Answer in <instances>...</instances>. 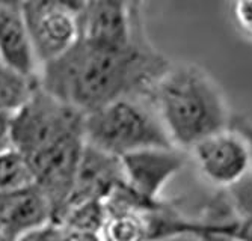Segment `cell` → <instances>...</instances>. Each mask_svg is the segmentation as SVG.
<instances>
[{
	"label": "cell",
	"instance_id": "obj_1",
	"mask_svg": "<svg viewBox=\"0 0 252 241\" xmlns=\"http://www.w3.org/2000/svg\"><path fill=\"white\" fill-rule=\"evenodd\" d=\"M171 60L147 39L145 32L126 46H106L82 38L61 57L41 67L42 89L85 115L115 100L150 95Z\"/></svg>",
	"mask_w": 252,
	"mask_h": 241
},
{
	"label": "cell",
	"instance_id": "obj_2",
	"mask_svg": "<svg viewBox=\"0 0 252 241\" xmlns=\"http://www.w3.org/2000/svg\"><path fill=\"white\" fill-rule=\"evenodd\" d=\"M150 97L169 140L186 152L199 140L228 128L233 118L219 86L190 63H171Z\"/></svg>",
	"mask_w": 252,
	"mask_h": 241
},
{
	"label": "cell",
	"instance_id": "obj_3",
	"mask_svg": "<svg viewBox=\"0 0 252 241\" xmlns=\"http://www.w3.org/2000/svg\"><path fill=\"white\" fill-rule=\"evenodd\" d=\"M85 140L120 159L147 148L174 146L150 95L124 97L86 113Z\"/></svg>",
	"mask_w": 252,
	"mask_h": 241
},
{
	"label": "cell",
	"instance_id": "obj_4",
	"mask_svg": "<svg viewBox=\"0 0 252 241\" xmlns=\"http://www.w3.org/2000/svg\"><path fill=\"white\" fill-rule=\"evenodd\" d=\"M74 133H85V113L39 84L29 101L12 115L14 149L25 159Z\"/></svg>",
	"mask_w": 252,
	"mask_h": 241
},
{
	"label": "cell",
	"instance_id": "obj_5",
	"mask_svg": "<svg viewBox=\"0 0 252 241\" xmlns=\"http://www.w3.org/2000/svg\"><path fill=\"white\" fill-rule=\"evenodd\" d=\"M85 143V133H74L26 159L33 173L35 186L49 201L56 223L71 198Z\"/></svg>",
	"mask_w": 252,
	"mask_h": 241
},
{
	"label": "cell",
	"instance_id": "obj_6",
	"mask_svg": "<svg viewBox=\"0 0 252 241\" xmlns=\"http://www.w3.org/2000/svg\"><path fill=\"white\" fill-rule=\"evenodd\" d=\"M21 12L41 67L61 57L82 36L80 11L56 0H25Z\"/></svg>",
	"mask_w": 252,
	"mask_h": 241
},
{
	"label": "cell",
	"instance_id": "obj_7",
	"mask_svg": "<svg viewBox=\"0 0 252 241\" xmlns=\"http://www.w3.org/2000/svg\"><path fill=\"white\" fill-rule=\"evenodd\" d=\"M188 154L201 177L219 190L230 188L252 172L249 146L231 127L199 140Z\"/></svg>",
	"mask_w": 252,
	"mask_h": 241
},
{
	"label": "cell",
	"instance_id": "obj_8",
	"mask_svg": "<svg viewBox=\"0 0 252 241\" xmlns=\"http://www.w3.org/2000/svg\"><path fill=\"white\" fill-rule=\"evenodd\" d=\"M189 154L175 146L147 148L121 157L124 183L144 199L162 201L168 183L186 167Z\"/></svg>",
	"mask_w": 252,
	"mask_h": 241
},
{
	"label": "cell",
	"instance_id": "obj_9",
	"mask_svg": "<svg viewBox=\"0 0 252 241\" xmlns=\"http://www.w3.org/2000/svg\"><path fill=\"white\" fill-rule=\"evenodd\" d=\"M124 183L121 159L85 143L76 172L70 204L88 199L104 201L113 188ZM65 207V208H66Z\"/></svg>",
	"mask_w": 252,
	"mask_h": 241
},
{
	"label": "cell",
	"instance_id": "obj_10",
	"mask_svg": "<svg viewBox=\"0 0 252 241\" xmlns=\"http://www.w3.org/2000/svg\"><path fill=\"white\" fill-rule=\"evenodd\" d=\"M49 222H53L52 207L36 186L0 191V235L8 241Z\"/></svg>",
	"mask_w": 252,
	"mask_h": 241
},
{
	"label": "cell",
	"instance_id": "obj_11",
	"mask_svg": "<svg viewBox=\"0 0 252 241\" xmlns=\"http://www.w3.org/2000/svg\"><path fill=\"white\" fill-rule=\"evenodd\" d=\"M0 62L29 77H38L41 65L21 8L0 6Z\"/></svg>",
	"mask_w": 252,
	"mask_h": 241
},
{
	"label": "cell",
	"instance_id": "obj_12",
	"mask_svg": "<svg viewBox=\"0 0 252 241\" xmlns=\"http://www.w3.org/2000/svg\"><path fill=\"white\" fill-rule=\"evenodd\" d=\"M100 235L103 241H151L147 211H137V210L107 211Z\"/></svg>",
	"mask_w": 252,
	"mask_h": 241
},
{
	"label": "cell",
	"instance_id": "obj_13",
	"mask_svg": "<svg viewBox=\"0 0 252 241\" xmlns=\"http://www.w3.org/2000/svg\"><path fill=\"white\" fill-rule=\"evenodd\" d=\"M193 234H213L233 241H252V217L236 218L230 210L207 208L201 218H195Z\"/></svg>",
	"mask_w": 252,
	"mask_h": 241
},
{
	"label": "cell",
	"instance_id": "obj_14",
	"mask_svg": "<svg viewBox=\"0 0 252 241\" xmlns=\"http://www.w3.org/2000/svg\"><path fill=\"white\" fill-rule=\"evenodd\" d=\"M38 77H29L0 62V113L14 115L36 91Z\"/></svg>",
	"mask_w": 252,
	"mask_h": 241
},
{
	"label": "cell",
	"instance_id": "obj_15",
	"mask_svg": "<svg viewBox=\"0 0 252 241\" xmlns=\"http://www.w3.org/2000/svg\"><path fill=\"white\" fill-rule=\"evenodd\" d=\"M106 205L101 199H88L70 204L61 214L58 225L68 229L100 232L106 220Z\"/></svg>",
	"mask_w": 252,
	"mask_h": 241
},
{
	"label": "cell",
	"instance_id": "obj_16",
	"mask_svg": "<svg viewBox=\"0 0 252 241\" xmlns=\"http://www.w3.org/2000/svg\"><path fill=\"white\" fill-rule=\"evenodd\" d=\"M35 186L33 173L28 163L15 149L0 156V191H14Z\"/></svg>",
	"mask_w": 252,
	"mask_h": 241
},
{
	"label": "cell",
	"instance_id": "obj_17",
	"mask_svg": "<svg viewBox=\"0 0 252 241\" xmlns=\"http://www.w3.org/2000/svg\"><path fill=\"white\" fill-rule=\"evenodd\" d=\"M223 193L236 218L252 217V172L230 188L223 190Z\"/></svg>",
	"mask_w": 252,
	"mask_h": 241
},
{
	"label": "cell",
	"instance_id": "obj_18",
	"mask_svg": "<svg viewBox=\"0 0 252 241\" xmlns=\"http://www.w3.org/2000/svg\"><path fill=\"white\" fill-rule=\"evenodd\" d=\"M62 229L56 222H49L23 232L12 241H61Z\"/></svg>",
	"mask_w": 252,
	"mask_h": 241
},
{
	"label": "cell",
	"instance_id": "obj_19",
	"mask_svg": "<svg viewBox=\"0 0 252 241\" xmlns=\"http://www.w3.org/2000/svg\"><path fill=\"white\" fill-rule=\"evenodd\" d=\"M231 8L239 27L252 36V0H231Z\"/></svg>",
	"mask_w": 252,
	"mask_h": 241
},
{
	"label": "cell",
	"instance_id": "obj_20",
	"mask_svg": "<svg viewBox=\"0 0 252 241\" xmlns=\"http://www.w3.org/2000/svg\"><path fill=\"white\" fill-rule=\"evenodd\" d=\"M14 149L12 115L0 113V156Z\"/></svg>",
	"mask_w": 252,
	"mask_h": 241
},
{
	"label": "cell",
	"instance_id": "obj_21",
	"mask_svg": "<svg viewBox=\"0 0 252 241\" xmlns=\"http://www.w3.org/2000/svg\"><path fill=\"white\" fill-rule=\"evenodd\" d=\"M230 127L233 130H236L239 134L243 136V139L246 140L249 151H251V157H252V121L242 116V115H233Z\"/></svg>",
	"mask_w": 252,
	"mask_h": 241
},
{
	"label": "cell",
	"instance_id": "obj_22",
	"mask_svg": "<svg viewBox=\"0 0 252 241\" xmlns=\"http://www.w3.org/2000/svg\"><path fill=\"white\" fill-rule=\"evenodd\" d=\"M61 241H103L100 232H89V231H79V229H68L62 228Z\"/></svg>",
	"mask_w": 252,
	"mask_h": 241
},
{
	"label": "cell",
	"instance_id": "obj_23",
	"mask_svg": "<svg viewBox=\"0 0 252 241\" xmlns=\"http://www.w3.org/2000/svg\"><path fill=\"white\" fill-rule=\"evenodd\" d=\"M158 241H198V237L192 234H180V235H172V237L158 240Z\"/></svg>",
	"mask_w": 252,
	"mask_h": 241
},
{
	"label": "cell",
	"instance_id": "obj_24",
	"mask_svg": "<svg viewBox=\"0 0 252 241\" xmlns=\"http://www.w3.org/2000/svg\"><path fill=\"white\" fill-rule=\"evenodd\" d=\"M56 2L59 3H63L66 6H71L77 11H82L83 6H85V0H56Z\"/></svg>",
	"mask_w": 252,
	"mask_h": 241
},
{
	"label": "cell",
	"instance_id": "obj_25",
	"mask_svg": "<svg viewBox=\"0 0 252 241\" xmlns=\"http://www.w3.org/2000/svg\"><path fill=\"white\" fill-rule=\"evenodd\" d=\"M25 3V0H0V6H8V8H21Z\"/></svg>",
	"mask_w": 252,
	"mask_h": 241
}]
</instances>
